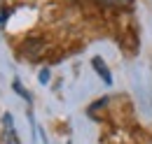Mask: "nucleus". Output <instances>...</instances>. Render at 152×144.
Listing matches in <instances>:
<instances>
[{"label": "nucleus", "mask_w": 152, "mask_h": 144, "mask_svg": "<svg viewBox=\"0 0 152 144\" xmlns=\"http://www.w3.org/2000/svg\"><path fill=\"white\" fill-rule=\"evenodd\" d=\"M2 126H5V140H7V144H21L19 137H17V130H14V123H12V114L2 116Z\"/></svg>", "instance_id": "nucleus-1"}, {"label": "nucleus", "mask_w": 152, "mask_h": 144, "mask_svg": "<svg viewBox=\"0 0 152 144\" xmlns=\"http://www.w3.org/2000/svg\"><path fill=\"white\" fill-rule=\"evenodd\" d=\"M91 65L96 68V72H98V77L105 81V84H113V74H110V70H108V65L103 63V58H98L96 56L94 60H91Z\"/></svg>", "instance_id": "nucleus-2"}, {"label": "nucleus", "mask_w": 152, "mask_h": 144, "mask_svg": "<svg viewBox=\"0 0 152 144\" xmlns=\"http://www.w3.org/2000/svg\"><path fill=\"white\" fill-rule=\"evenodd\" d=\"M101 5H108V7H124V5H131V0H96Z\"/></svg>", "instance_id": "nucleus-3"}, {"label": "nucleus", "mask_w": 152, "mask_h": 144, "mask_svg": "<svg viewBox=\"0 0 152 144\" xmlns=\"http://www.w3.org/2000/svg\"><path fill=\"white\" fill-rule=\"evenodd\" d=\"M12 86H14V91H17V93H19L21 98H26V100H28V102H31V93H28V91H23V86H21V81H19V79H17V81H14V84H12Z\"/></svg>", "instance_id": "nucleus-4"}, {"label": "nucleus", "mask_w": 152, "mask_h": 144, "mask_svg": "<svg viewBox=\"0 0 152 144\" xmlns=\"http://www.w3.org/2000/svg\"><path fill=\"white\" fill-rule=\"evenodd\" d=\"M40 81H42V84H47V81H49V70H42L40 72V77H38Z\"/></svg>", "instance_id": "nucleus-5"}]
</instances>
